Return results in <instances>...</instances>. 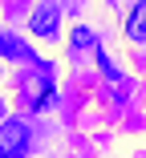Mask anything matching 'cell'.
Returning <instances> with one entry per match:
<instances>
[{"label": "cell", "instance_id": "6da1fadb", "mask_svg": "<svg viewBox=\"0 0 146 158\" xmlns=\"http://www.w3.org/2000/svg\"><path fill=\"white\" fill-rule=\"evenodd\" d=\"M28 150V126L20 118H4L0 122V158H24Z\"/></svg>", "mask_w": 146, "mask_h": 158}, {"label": "cell", "instance_id": "277c9868", "mask_svg": "<svg viewBox=\"0 0 146 158\" xmlns=\"http://www.w3.org/2000/svg\"><path fill=\"white\" fill-rule=\"evenodd\" d=\"M0 53H4V57H16V61H33V53H28L16 37H8V33H0Z\"/></svg>", "mask_w": 146, "mask_h": 158}, {"label": "cell", "instance_id": "5b68a950", "mask_svg": "<svg viewBox=\"0 0 146 158\" xmlns=\"http://www.w3.org/2000/svg\"><path fill=\"white\" fill-rule=\"evenodd\" d=\"M85 45H94V33H90V28H73V45H69V49L77 53V49H85Z\"/></svg>", "mask_w": 146, "mask_h": 158}, {"label": "cell", "instance_id": "7a4b0ae2", "mask_svg": "<svg viewBox=\"0 0 146 158\" xmlns=\"http://www.w3.org/2000/svg\"><path fill=\"white\" fill-rule=\"evenodd\" d=\"M57 20H61V8H57L53 0H45V4H37V8H33V16H28V28H33V37L53 41V37H57Z\"/></svg>", "mask_w": 146, "mask_h": 158}, {"label": "cell", "instance_id": "8992f818", "mask_svg": "<svg viewBox=\"0 0 146 158\" xmlns=\"http://www.w3.org/2000/svg\"><path fill=\"white\" fill-rule=\"evenodd\" d=\"M0 118H4V106H0Z\"/></svg>", "mask_w": 146, "mask_h": 158}, {"label": "cell", "instance_id": "3957f363", "mask_svg": "<svg viewBox=\"0 0 146 158\" xmlns=\"http://www.w3.org/2000/svg\"><path fill=\"white\" fill-rule=\"evenodd\" d=\"M126 37H130V41H146V0L130 8V16H126Z\"/></svg>", "mask_w": 146, "mask_h": 158}]
</instances>
